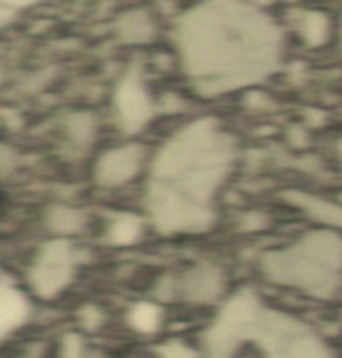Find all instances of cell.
I'll return each instance as SVG.
<instances>
[{
    "label": "cell",
    "mask_w": 342,
    "mask_h": 358,
    "mask_svg": "<svg viewBox=\"0 0 342 358\" xmlns=\"http://www.w3.org/2000/svg\"><path fill=\"white\" fill-rule=\"evenodd\" d=\"M0 201H2V194H0Z\"/></svg>",
    "instance_id": "6da1fadb"
}]
</instances>
